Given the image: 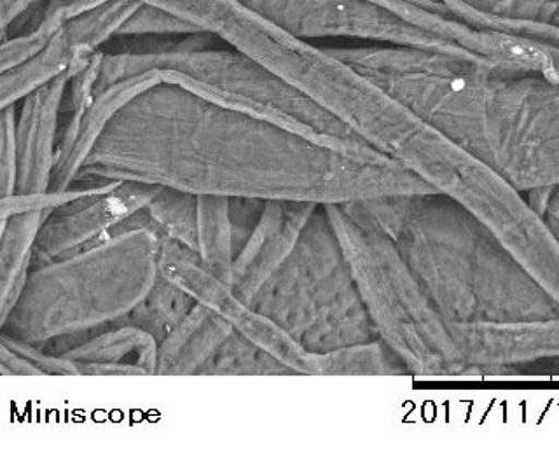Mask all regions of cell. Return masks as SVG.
I'll use <instances>...</instances> for the list:
<instances>
[{
    "label": "cell",
    "mask_w": 559,
    "mask_h": 463,
    "mask_svg": "<svg viewBox=\"0 0 559 463\" xmlns=\"http://www.w3.org/2000/svg\"><path fill=\"white\" fill-rule=\"evenodd\" d=\"M200 32L198 26L186 22L182 17L168 13L165 9L151 4H140L131 14L118 37H136V35H186Z\"/></svg>",
    "instance_id": "obj_21"
},
{
    "label": "cell",
    "mask_w": 559,
    "mask_h": 463,
    "mask_svg": "<svg viewBox=\"0 0 559 463\" xmlns=\"http://www.w3.org/2000/svg\"><path fill=\"white\" fill-rule=\"evenodd\" d=\"M266 200L259 198H229V223H231L233 253H238L245 241L261 221Z\"/></svg>",
    "instance_id": "obj_24"
},
{
    "label": "cell",
    "mask_w": 559,
    "mask_h": 463,
    "mask_svg": "<svg viewBox=\"0 0 559 463\" xmlns=\"http://www.w3.org/2000/svg\"><path fill=\"white\" fill-rule=\"evenodd\" d=\"M79 175L322 205L436 191L397 163L355 159L166 81L122 105Z\"/></svg>",
    "instance_id": "obj_1"
},
{
    "label": "cell",
    "mask_w": 559,
    "mask_h": 463,
    "mask_svg": "<svg viewBox=\"0 0 559 463\" xmlns=\"http://www.w3.org/2000/svg\"><path fill=\"white\" fill-rule=\"evenodd\" d=\"M105 2L107 0H44L43 4L31 9L13 25L5 28L4 32H0V37L4 40L9 37L34 32L35 28H39L48 17L55 16V14H60V16L66 17L67 22H70V20H74V17L87 13V11H92V9L98 8Z\"/></svg>",
    "instance_id": "obj_22"
},
{
    "label": "cell",
    "mask_w": 559,
    "mask_h": 463,
    "mask_svg": "<svg viewBox=\"0 0 559 463\" xmlns=\"http://www.w3.org/2000/svg\"><path fill=\"white\" fill-rule=\"evenodd\" d=\"M471 8L507 20L559 26V0H462Z\"/></svg>",
    "instance_id": "obj_20"
},
{
    "label": "cell",
    "mask_w": 559,
    "mask_h": 463,
    "mask_svg": "<svg viewBox=\"0 0 559 463\" xmlns=\"http://www.w3.org/2000/svg\"><path fill=\"white\" fill-rule=\"evenodd\" d=\"M43 2L44 0H0V32H4L23 14Z\"/></svg>",
    "instance_id": "obj_27"
},
{
    "label": "cell",
    "mask_w": 559,
    "mask_h": 463,
    "mask_svg": "<svg viewBox=\"0 0 559 463\" xmlns=\"http://www.w3.org/2000/svg\"><path fill=\"white\" fill-rule=\"evenodd\" d=\"M322 48L518 191L559 186V79L384 44Z\"/></svg>",
    "instance_id": "obj_3"
},
{
    "label": "cell",
    "mask_w": 559,
    "mask_h": 463,
    "mask_svg": "<svg viewBox=\"0 0 559 463\" xmlns=\"http://www.w3.org/2000/svg\"><path fill=\"white\" fill-rule=\"evenodd\" d=\"M194 306L197 301L188 293H183L182 288L159 275L156 284L144 297V301L140 302L122 322L144 329L156 337L157 343H162L188 317Z\"/></svg>",
    "instance_id": "obj_16"
},
{
    "label": "cell",
    "mask_w": 559,
    "mask_h": 463,
    "mask_svg": "<svg viewBox=\"0 0 559 463\" xmlns=\"http://www.w3.org/2000/svg\"><path fill=\"white\" fill-rule=\"evenodd\" d=\"M92 57L79 55L66 23L37 57L0 74V109L20 104L25 96L61 75L72 74L79 63L83 66Z\"/></svg>",
    "instance_id": "obj_13"
},
{
    "label": "cell",
    "mask_w": 559,
    "mask_h": 463,
    "mask_svg": "<svg viewBox=\"0 0 559 463\" xmlns=\"http://www.w3.org/2000/svg\"><path fill=\"white\" fill-rule=\"evenodd\" d=\"M0 124V198H8L17 189V104L2 109Z\"/></svg>",
    "instance_id": "obj_23"
},
{
    "label": "cell",
    "mask_w": 559,
    "mask_h": 463,
    "mask_svg": "<svg viewBox=\"0 0 559 463\" xmlns=\"http://www.w3.org/2000/svg\"><path fill=\"white\" fill-rule=\"evenodd\" d=\"M145 72H156L166 83L177 84L203 96L205 100L275 122L355 159L392 162L311 100L310 96L229 44L223 48L171 52L159 57L104 52L96 95L122 79Z\"/></svg>",
    "instance_id": "obj_6"
},
{
    "label": "cell",
    "mask_w": 559,
    "mask_h": 463,
    "mask_svg": "<svg viewBox=\"0 0 559 463\" xmlns=\"http://www.w3.org/2000/svg\"><path fill=\"white\" fill-rule=\"evenodd\" d=\"M203 376H294V372L266 349L235 331L218 348Z\"/></svg>",
    "instance_id": "obj_18"
},
{
    "label": "cell",
    "mask_w": 559,
    "mask_h": 463,
    "mask_svg": "<svg viewBox=\"0 0 559 463\" xmlns=\"http://www.w3.org/2000/svg\"><path fill=\"white\" fill-rule=\"evenodd\" d=\"M530 205L546 221L550 232L559 241V186L555 188H538L523 192Z\"/></svg>",
    "instance_id": "obj_25"
},
{
    "label": "cell",
    "mask_w": 559,
    "mask_h": 463,
    "mask_svg": "<svg viewBox=\"0 0 559 463\" xmlns=\"http://www.w3.org/2000/svg\"><path fill=\"white\" fill-rule=\"evenodd\" d=\"M236 329L223 314L200 305L159 343L156 376H203Z\"/></svg>",
    "instance_id": "obj_11"
},
{
    "label": "cell",
    "mask_w": 559,
    "mask_h": 463,
    "mask_svg": "<svg viewBox=\"0 0 559 463\" xmlns=\"http://www.w3.org/2000/svg\"><path fill=\"white\" fill-rule=\"evenodd\" d=\"M378 336L419 378H467L450 332L362 200L325 205Z\"/></svg>",
    "instance_id": "obj_7"
},
{
    "label": "cell",
    "mask_w": 559,
    "mask_h": 463,
    "mask_svg": "<svg viewBox=\"0 0 559 463\" xmlns=\"http://www.w3.org/2000/svg\"><path fill=\"white\" fill-rule=\"evenodd\" d=\"M198 253L218 278L231 285L235 253L229 198L198 194Z\"/></svg>",
    "instance_id": "obj_15"
},
{
    "label": "cell",
    "mask_w": 559,
    "mask_h": 463,
    "mask_svg": "<svg viewBox=\"0 0 559 463\" xmlns=\"http://www.w3.org/2000/svg\"><path fill=\"white\" fill-rule=\"evenodd\" d=\"M153 232L198 252V194L162 188L145 206Z\"/></svg>",
    "instance_id": "obj_17"
},
{
    "label": "cell",
    "mask_w": 559,
    "mask_h": 463,
    "mask_svg": "<svg viewBox=\"0 0 559 463\" xmlns=\"http://www.w3.org/2000/svg\"><path fill=\"white\" fill-rule=\"evenodd\" d=\"M259 311L311 354L380 340L325 205H317L293 249L253 297Z\"/></svg>",
    "instance_id": "obj_8"
},
{
    "label": "cell",
    "mask_w": 559,
    "mask_h": 463,
    "mask_svg": "<svg viewBox=\"0 0 559 463\" xmlns=\"http://www.w3.org/2000/svg\"><path fill=\"white\" fill-rule=\"evenodd\" d=\"M52 210H32L0 218V320H4L31 275L40 227Z\"/></svg>",
    "instance_id": "obj_12"
},
{
    "label": "cell",
    "mask_w": 559,
    "mask_h": 463,
    "mask_svg": "<svg viewBox=\"0 0 559 463\" xmlns=\"http://www.w3.org/2000/svg\"><path fill=\"white\" fill-rule=\"evenodd\" d=\"M157 343L153 334L133 323L118 322L100 329L84 343L61 357L75 364H118L135 366L147 375H156Z\"/></svg>",
    "instance_id": "obj_14"
},
{
    "label": "cell",
    "mask_w": 559,
    "mask_h": 463,
    "mask_svg": "<svg viewBox=\"0 0 559 463\" xmlns=\"http://www.w3.org/2000/svg\"><path fill=\"white\" fill-rule=\"evenodd\" d=\"M362 201L450 332L467 378L559 360V302L471 210L437 191Z\"/></svg>",
    "instance_id": "obj_2"
},
{
    "label": "cell",
    "mask_w": 559,
    "mask_h": 463,
    "mask_svg": "<svg viewBox=\"0 0 559 463\" xmlns=\"http://www.w3.org/2000/svg\"><path fill=\"white\" fill-rule=\"evenodd\" d=\"M70 75H61L35 90L17 104V189L16 194L34 197L51 188L57 165L61 105Z\"/></svg>",
    "instance_id": "obj_10"
},
{
    "label": "cell",
    "mask_w": 559,
    "mask_h": 463,
    "mask_svg": "<svg viewBox=\"0 0 559 463\" xmlns=\"http://www.w3.org/2000/svg\"><path fill=\"white\" fill-rule=\"evenodd\" d=\"M0 371L4 376H43V372L23 355L0 343Z\"/></svg>",
    "instance_id": "obj_26"
},
{
    "label": "cell",
    "mask_w": 559,
    "mask_h": 463,
    "mask_svg": "<svg viewBox=\"0 0 559 463\" xmlns=\"http://www.w3.org/2000/svg\"><path fill=\"white\" fill-rule=\"evenodd\" d=\"M229 43L310 96L366 144L436 191L450 194L467 175L471 154L371 79L332 57L322 44L299 39L255 11L236 17Z\"/></svg>",
    "instance_id": "obj_4"
},
{
    "label": "cell",
    "mask_w": 559,
    "mask_h": 463,
    "mask_svg": "<svg viewBox=\"0 0 559 463\" xmlns=\"http://www.w3.org/2000/svg\"><path fill=\"white\" fill-rule=\"evenodd\" d=\"M159 247L148 218L147 226L32 268L0 334L61 357L75 337L121 322L144 301L159 276Z\"/></svg>",
    "instance_id": "obj_5"
},
{
    "label": "cell",
    "mask_w": 559,
    "mask_h": 463,
    "mask_svg": "<svg viewBox=\"0 0 559 463\" xmlns=\"http://www.w3.org/2000/svg\"><path fill=\"white\" fill-rule=\"evenodd\" d=\"M66 23V17L55 14V16L48 17L39 28H35L34 32L2 40V44H0V74L16 69V67L23 66L26 61L37 57Z\"/></svg>",
    "instance_id": "obj_19"
},
{
    "label": "cell",
    "mask_w": 559,
    "mask_h": 463,
    "mask_svg": "<svg viewBox=\"0 0 559 463\" xmlns=\"http://www.w3.org/2000/svg\"><path fill=\"white\" fill-rule=\"evenodd\" d=\"M162 186L122 180L118 188L75 198L52 210L35 245V266L87 249L112 232L124 218L145 209Z\"/></svg>",
    "instance_id": "obj_9"
}]
</instances>
